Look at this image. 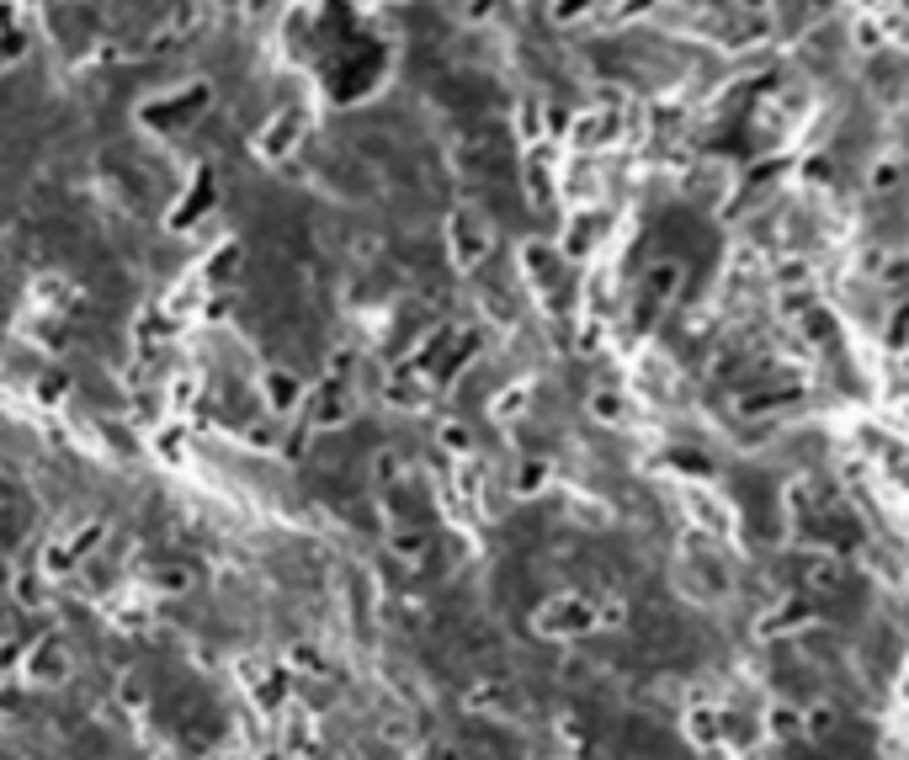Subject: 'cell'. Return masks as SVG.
<instances>
[{"label": "cell", "mask_w": 909, "mask_h": 760, "mask_svg": "<svg viewBox=\"0 0 909 760\" xmlns=\"http://www.w3.org/2000/svg\"><path fill=\"white\" fill-rule=\"evenodd\" d=\"M771 718H777V723H771V729H777V734H793V729H798V723H793V718H798L793 707H777V713H771Z\"/></svg>", "instance_id": "1"}]
</instances>
